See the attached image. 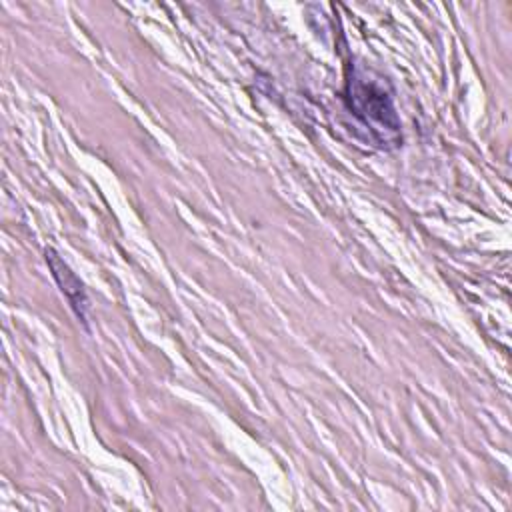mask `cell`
I'll use <instances>...</instances> for the list:
<instances>
[{"label":"cell","instance_id":"2","mask_svg":"<svg viewBox=\"0 0 512 512\" xmlns=\"http://www.w3.org/2000/svg\"><path fill=\"white\" fill-rule=\"evenodd\" d=\"M46 262H48V266H50V270H52L56 282L60 284V290H62L64 296L68 298L70 306L74 308L76 316L84 320V318H86V306H88V302H86V296H84V290H82L80 280H78L76 274L66 266V262H64L54 250H50V248L46 250Z\"/></svg>","mask_w":512,"mask_h":512},{"label":"cell","instance_id":"1","mask_svg":"<svg viewBox=\"0 0 512 512\" xmlns=\"http://www.w3.org/2000/svg\"><path fill=\"white\" fill-rule=\"evenodd\" d=\"M350 94L354 100V110L366 122H380L390 130H398V120L390 106V100L376 84L356 82L354 88L350 86Z\"/></svg>","mask_w":512,"mask_h":512}]
</instances>
